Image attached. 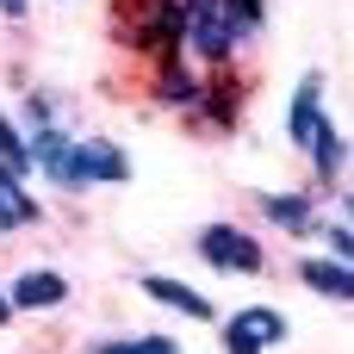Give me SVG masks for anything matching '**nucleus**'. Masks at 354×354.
I'll list each match as a JSON object with an SVG mask.
<instances>
[{
  "label": "nucleus",
  "mask_w": 354,
  "mask_h": 354,
  "mask_svg": "<svg viewBox=\"0 0 354 354\" xmlns=\"http://www.w3.org/2000/svg\"><path fill=\"white\" fill-rule=\"evenodd\" d=\"M224 330L249 336L255 348H280V342L292 336V324H286V311H280V305H236V317H224Z\"/></svg>",
  "instance_id": "obj_14"
},
{
  "label": "nucleus",
  "mask_w": 354,
  "mask_h": 354,
  "mask_svg": "<svg viewBox=\"0 0 354 354\" xmlns=\"http://www.w3.org/2000/svg\"><path fill=\"white\" fill-rule=\"evenodd\" d=\"M12 324V305H6V286H0V330Z\"/></svg>",
  "instance_id": "obj_23"
},
{
  "label": "nucleus",
  "mask_w": 354,
  "mask_h": 354,
  "mask_svg": "<svg viewBox=\"0 0 354 354\" xmlns=\"http://www.w3.org/2000/svg\"><path fill=\"white\" fill-rule=\"evenodd\" d=\"M6 305H12V317L62 311V305H68V274H56V268H25V274H12V280H6Z\"/></svg>",
  "instance_id": "obj_7"
},
{
  "label": "nucleus",
  "mask_w": 354,
  "mask_h": 354,
  "mask_svg": "<svg viewBox=\"0 0 354 354\" xmlns=\"http://www.w3.org/2000/svg\"><path fill=\"white\" fill-rule=\"evenodd\" d=\"M243 100H249V87H243L230 68H212V75H205V93H199V106H193V124L212 131V137H230V131L243 124Z\"/></svg>",
  "instance_id": "obj_6"
},
{
  "label": "nucleus",
  "mask_w": 354,
  "mask_h": 354,
  "mask_svg": "<svg viewBox=\"0 0 354 354\" xmlns=\"http://www.w3.org/2000/svg\"><path fill=\"white\" fill-rule=\"evenodd\" d=\"M19 106H25V112H19V131H50V124H56V100H50V93L31 87Z\"/></svg>",
  "instance_id": "obj_19"
},
{
  "label": "nucleus",
  "mask_w": 354,
  "mask_h": 354,
  "mask_svg": "<svg viewBox=\"0 0 354 354\" xmlns=\"http://www.w3.org/2000/svg\"><path fill=\"white\" fill-rule=\"evenodd\" d=\"M199 93H205V68L193 62V56H162L156 62V75H149V100L162 106V112H180V118H193V106H199Z\"/></svg>",
  "instance_id": "obj_5"
},
{
  "label": "nucleus",
  "mask_w": 354,
  "mask_h": 354,
  "mask_svg": "<svg viewBox=\"0 0 354 354\" xmlns=\"http://www.w3.org/2000/svg\"><path fill=\"white\" fill-rule=\"evenodd\" d=\"M25 12H31V0H0V19H12V25H19Z\"/></svg>",
  "instance_id": "obj_22"
},
{
  "label": "nucleus",
  "mask_w": 354,
  "mask_h": 354,
  "mask_svg": "<svg viewBox=\"0 0 354 354\" xmlns=\"http://www.w3.org/2000/svg\"><path fill=\"white\" fill-rule=\"evenodd\" d=\"M305 156H311V174H317V187H336V199H348V137L336 131V118L317 131V143H311Z\"/></svg>",
  "instance_id": "obj_11"
},
{
  "label": "nucleus",
  "mask_w": 354,
  "mask_h": 354,
  "mask_svg": "<svg viewBox=\"0 0 354 354\" xmlns=\"http://www.w3.org/2000/svg\"><path fill=\"white\" fill-rule=\"evenodd\" d=\"M324 124H330V106H324V75L311 68V75H299V87H292V100H286V143H292V149H311Z\"/></svg>",
  "instance_id": "obj_8"
},
{
  "label": "nucleus",
  "mask_w": 354,
  "mask_h": 354,
  "mask_svg": "<svg viewBox=\"0 0 354 354\" xmlns=\"http://www.w3.org/2000/svg\"><path fill=\"white\" fill-rule=\"evenodd\" d=\"M31 224H44V205L25 193V180H19V174H6V168H0V236L31 230Z\"/></svg>",
  "instance_id": "obj_15"
},
{
  "label": "nucleus",
  "mask_w": 354,
  "mask_h": 354,
  "mask_svg": "<svg viewBox=\"0 0 354 354\" xmlns=\"http://www.w3.org/2000/svg\"><path fill=\"white\" fill-rule=\"evenodd\" d=\"M137 286H143V299H149V305H162V311L187 317V324H218V305H212V299H205L199 286L174 280V274H143Z\"/></svg>",
  "instance_id": "obj_9"
},
{
  "label": "nucleus",
  "mask_w": 354,
  "mask_h": 354,
  "mask_svg": "<svg viewBox=\"0 0 354 354\" xmlns=\"http://www.w3.org/2000/svg\"><path fill=\"white\" fill-rule=\"evenodd\" d=\"M81 354H180V342L162 336V330H143V336H106V342H87Z\"/></svg>",
  "instance_id": "obj_16"
},
{
  "label": "nucleus",
  "mask_w": 354,
  "mask_h": 354,
  "mask_svg": "<svg viewBox=\"0 0 354 354\" xmlns=\"http://www.w3.org/2000/svg\"><path fill=\"white\" fill-rule=\"evenodd\" d=\"M180 56H193L205 75L212 68H236V37L224 19V0H187V25H180Z\"/></svg>",
  "instance_id": "obj_3"
},
{
  "label": "nucleus",
  "mask_w": 354,
  "mask_h": 354,
  "mask_svg": "<svg viewBox=\"0 0 354 354\" xmlns=\"http://www.w3.org/2000/svg\"><path fill=\"white\" fill-rule=\"evenodd\" d=\"M193 255H199L212 274H243V280L268 274V249H261V236L243 230V224H230V218L205 224V230L193 236Z\"/></svg>",
  "instance_id": "obj_2"
},
{
  "label": "nucleus",
  "mask_w": 354,
  "mask_h": 354,
  "mask_svg": "<svg viewBox=\"0 0 354 354\" xmlns=\"http://www.w3.org/2000/svg\"><path fill=\"white\" fill-rule=\"evenodd\" d=\"M299 280L324 299V305H354V268L348 261H330V255H305L299 261Z\"/></svg>",
  "instance_id": "obj_13"
},
{
  "label": "nucleus",
  "mask_w": 354,
  "mask_h": 354,
  "mask_svg": "<svg viewBox=\"0 0 354 354\" xmlns=\"http://www.w3.org/2000/svg\"><path fill=\"white\" fill-rule=\"evenodd\" d=\"M118 180H131V156H124L112 137H75V143H68V193L118 187Z\"/></svg>",
  "instance_id": "obj_4"
},
{
  "label": "nucleus",
  "mask_w": 354,
  "mask_h": 354,
  "mask_svg": "<svg viewBox=\"0 0 354 354\" xmlns=\"http://www.w3.org/2000/svg\"><path fill=\"white\" fill-rule=\"evenodd\" d=\"M224 19H230V37L243 50V44H255L268 31V0H224Z\"/></svg>",
  "instance_id": "obj_17"
},
{
  "label": "nucleus",
  "mask_w": 354,
  "mask_h": 354,
  "mask_svg": "<svg viewBox=\"0 0 354 354\" xmlns=\"http://www.w3.org/2000/svg\"><path fill=\"white\" fill-rule=\"evenodd\" d=\"M180 25H187V0H118V44L143 50L149 62L180 50Z\"/></svg>",
  "instance_id": "obj_1"
},
{
  "label": "nucleus",
  "mask_w": 354,
  "mask_h": 354,
  "mask_svg": "<svg viewBox=\"0 0 354 354\" xmlns=\"http://www.w3.org/2000/svg\"><path fill=\"white\" fill-rule=\"evenodd\" d=\"M255 205H261V218H268L274 230H286V236H311V230L324 224L311 193H261Z\"/></svg>",
  "instance_id": "obj_12"
},
{
  "label": "nucleus",
  "mask_w": 354,
  "mask_h": 354,
  "mask_svg": "<svg viewBox=\"0 0 354 354\" xmlns=\"http://www.w3.org/2000/svg\"><path fill=\"white\" fill-rule=\"evenodd\" d=\"M0 168H6V174H19V180L31 174V156H25V131H19L6 112H0Z\"/></svg>",
  "instance_id": "obj_18"
},
{
  "label": "nucleus",
  "mask_w": 354,
  "mask_h": 354,
  "mask_svg": "<svg viewBox=\"0 0 354 354\" xmlns=\"http://www.w3.org/2000/svg\"><path fill=\"white\" fill-rule=\"evenodd\" d=\"M317 230H324V243H330V261H348V268H354V230H348V218L336 212V218L317 224Z\"/></svg>",
  "instance_id": "obj_20"
},
{
  "label": "nucleus",
  "mask_w": 354,
  "mask_h": 354,
  "mask_svg": "<svg viewBox=\"0 0 354 354\" xmlns=\"http://www.w3.org/2000/svg\"><path fill=\"white\" fill-rule=\"evenodd\" d=\"M218 330H224V324H218ZM224 354H268V348H255L249 336H236V330H224Z\"/></svg>",
  "instance_id": "obj_21"
},
{
  "label": "nucleus",
  "mask_w": 354,
  "mask_h": 354,
  "mask_svg": "<svg viewBox=\"0 0 354 354\" xmlns=\"http://www.w3.org/2000/svg\"><path fill=\"white\" fill-rule=\"evenodd\" d=\"M68 131L62 124H50V131H25V156H31V174H44L50 187H62L68 193Z\"/></svg>",
  "instance_id": "obj_10"
}]
</instances>
